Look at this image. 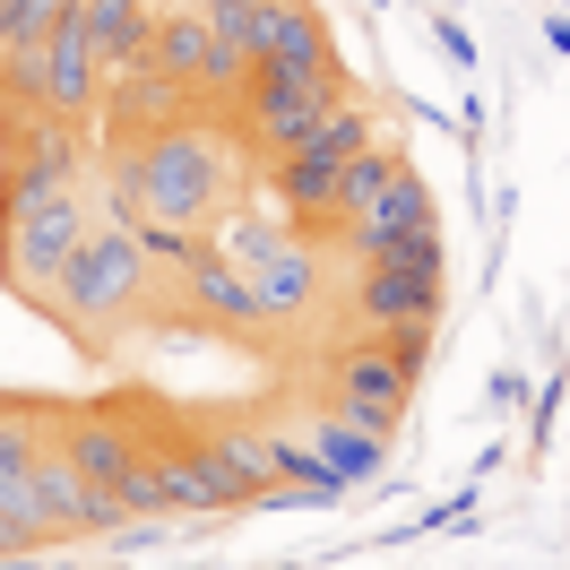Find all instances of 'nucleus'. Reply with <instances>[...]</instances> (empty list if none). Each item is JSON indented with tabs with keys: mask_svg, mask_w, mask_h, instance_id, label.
<instances>
[{
	"mask_svg": "<svg viewBox=\"0 0 570 570\" xmlns=\"http://www.w3.org/2000/svg\"><path fill=\"white\" fill-rule=\"evenodd\" d=\"M112 165L139 181V225L165 216V225L208 234L216 216H225V199H234V156H225V139L190 130V121H181V130H156V139H139V147H121Z\"/></svg>",
	"mask_w": 570,
	"mask_h": 570,
	"instance_id": "f257e3e1",
	"label": "nucleus"
},
{
	"mask_svg": "<svg viewBox=\"0 0 570 570\" xmlns=\"http://www.w3.org/2000/svg\"><path fill=\"white\" fill-rule=\"evenodd\" d=\"M139 294H147V250L130 225H96L87 243L70 250V268H61V285H52V303H61V321L70 328H112V321H130L139 312Z\"/></svg>",
	"mask_w": 570,
	"mask_h": 570,
	"instance_id": "f03ea898",
	"label": "nucleus"
},
{
	"mask_svg": "<svg viewBox=\"0 0 570 570\" xmlns=\"http://www.w3.org/2000/svg\"><path fill=\"white\" fill-rule=\"evenodd\" d=\"M87 234H96V225H87V199H78V190H52L36 208L0 216V259H9L18 294L52 303V285H61V268H70V250L87 243Z\"/></svg>",
	"mask_w": 570,
	"mask_h": 570,
	"instance_id": "7ed1b4c3",
	"label": "nucleus"
},
{
	"mask_svg": "<svg viewBox=\"0 0 570 570\" xmlns=\"http://www.w3.org/2000/svg\"><path fill=\"white\" fill-rule=\"evenodd\" d=\"M78 165H87V139H78V121H61V112H27V121H9L0 216L36 208V199H52V190H78Z\"/></svg>",
	"mask_w": 570,
	"mask_h": 570,
	"instance_id": "20e7f679",
	"label": "nucleus"
},
{
	"mask_svg": "<svg viewBox=\"0 0 570 570\" xmlns=\"http://www.w3.org/2000/svg\"><path fill=\"white\" fill-rule=\"evenodd\" d=\"M243 96H250V139H259V147H285V156H294L328 112L346 105L337 70H250Z\"/></svg>",
	"mask_w": 570,
	"mask_h": 570,
	"instance_id": "39448f33",
	"label": "nucleus"
},
{
	"mask_svg": "<svg viewBox=\"0 0 570 570\" xmlns=\"http://www.w3.org/2000/svg\"><path fill=\"white\" fill-rule=\"evenodd\" d=\"M36 510H43V528H52V535H112V528H130V501L112 493V484H96V475H78L70 450H52V441H43V459H36Z\"/></svg>",
	"mask_w": 570,
	"mask_h": 570,
	"instance_id": "423d86ee",
	"label": "nucleus"
},
{
	"mask_svg": "<svg viewBox=\"0 0 570 570\" xmlns=\"http://www.w3.org/2000/svg\"><path fill=\"white\" fill-rule=\"evenodd\" d=\"M96 96H105V61H96V36H87V0H70L43 36V112L78 121Z\"/></svg>",
	"mask_w": 570,
	"mask_h": 570,
	"instance_id": "0eeeda50",
	"label": "nucleus"
},
{
	"mask_svg": "<svg viewBox=\"0 0 570 570\" xmlns=\"http://www.w3.org/2000/svg\"><path fill=\"white\" fill-rule=\"evenodd\" d=\"M406 390H415V372H397L390 346H355V355H337V397H346V424H363L372 441L406 415Z\"/></svg>",
	"mask_w": 570,
	"mask_h": 570,
	"instance_id": "6e6552de",
	"label": "nucleus"
},
{
	"mask_svg": "<svg viewBox=\"0 0 570 570\" xmlns=\"http://www.w3.org/2000/svg\"><path fill=\"white\" fill-rule=\"evenodd\" d=\"M250 61L259 70H337L328 27L303 0H259V27H250Z\"/></svg>",
	"mask_w": 570,
	"mask_h": 570,
	"instance_id": "1a4fd4ad",
	"label": "nucleus"
},
{
	"mask_svg": "<svg viewBox=\"0 0 570 570\" xmlns=\"http://www.w3.org/2000/svg\"><path fill=\"white\" fill-rule=\"evenodd\" d=\"M432 294H441V259H390V268H363V285H355V312H363L372 328L432 321Z\"/></svg>",
	"mask_w": 570,
	"mask_h": 570,
	"instance_id": "9d476101",
	"label": "nucleus"
},
{
	"mask_svg": "<svg viewBox=\"0 0 570 570\" xmlns=\"http://www.w3.org/2000/svg\"><path fill=\"white\" fill-rule=\"evenodd\" d=\"M181 105H190V87H174V78H156V70H121L112 78L105 130H112V147H139V130L147 139H156V130H181Z\"/></svg>",
	"mask_w": 570,
	"mask_h": 570,
	"instance_id": "9b49d317",
	"label": "nucleus"
},
{
	"mask_svg": "<svg viewBox=\"0 0 570 570\" xmlns=\"http://www.w3.org/2000/svg\"><path fill=\"white\" fill-rule=\"evenodd\" d=\"M147 70L174 78V87H216V27L199 9H174V18H156V43H147Z\"/></svg>",
	"mask_w": 570,
	"mask_h": 570,
	"instance_id": "f8f14e48",
	"label": "nucleus"
},
{
	"mask_svg": "<svg viewBox=\"0 0 570 570\" xmlns=\"http://www.w3.org/2000/svg\"><path fill=\"white\" fill-rule=\"evenodd\" d=\"M156 475H165V510H234V501H250V484H243L225 459H216V450L156 459Z\"/></svg>",
	"mask_w": 570,
	"mask_h": 570,
	"instance_id": "ddd939ff",
	"label": "nucleus"
},
{
	"mask_svg": "<svg viewBox=\"0 0 570 570\" xmlns=\"http://www.w3.org/2000/svg\"><path fill=\"white\" fill-rule=\"evenodd\" d=\"M181 277H190V303H199L208 321H225V328H268L259 294H250V268H234L225 250H199Z\"/></svg>",
	"mask_w": 570,
	"mask_h": 570,
	"instance_id": "4468645a",
	"label": "nucleus"
},
{
	"mask_svg": "<svg viewBox=\"0 0 570 570\" xmlns=\"http://www.w3.org/2000/svg\"><path fill=\"white\" fill-rule=\"evenodd\" d=\"M250 294H259V312H268V321L312 312V294H321V259H312V243H294V234H285V243L250 268Z\"/></svg>",
	"mask_w": 570,
	"mask_h": 570,
	"instance_id": "2eb2a0df",
	"label": "nucleus"
},
{
	"mask_svg": "<svg viewBox=\"0 0 570 570\" xmlns=\"http://www.w3.org/2000/svg\"><path fill=\"white\" fill-rule=\"evenodd\" d=\"M87 36H96V61H105V70H147L156 18H147V0H87Z\"/></svg>",
	"mask_w": 570,
	"mask_h": 570,
	"instance_id": "dca6fc26",
	"label": "nucleus"
},
{
	"mask_svg": "<svg viewBox=\"0 0 570 570\" xmlns=\"http://www.w3.org/2000/svg\"><path fill=\"white\" fill-rule=\"evenodd\" d=\"M61 450H70L78 475H96V484H121L130 466H139V450H130V432L105 424V415H78L70 432H61Z\"/></svg>",
	"mask_w": 570,
	"mask_h": 570,
	"instance_id": "f3484780",
	"label": "nucleus"
},
{
	"mask_svg": "<svg viewBox=\"0 0 570 570\" xmlns=\"http://www.w3.org/2000/svg\"><path fill=\"white\" fill-rule=\"evenodd\" d=\"M36 459H43V424H27L18 406H0V501L9 510H36Z\"/></svg>",
	"mask_w": 570,
	"mask_h": 570,
	"instance_id": "a211bd4d",
	"label": "nucleus"
},
{
	"mask_svg": "<svg viewBox=\"0 0 570 570\" xmlns=\"http://www.w3.org/2000/svg\"><path fill=\"white\" fill-rule=\"evenodd\" d=\"M337 156H312V147H294L277 165V190H285V208L303 216V225H321V216H337Z\"/></svg>",
	"mask_w": 570,
	"mask_h": 570,
	"instance_id": "6ab92c4d",
	"label": "nucleus"
},
{
	"mask_svg": "<svg viewBox=\"0 0 570 570\" xmlns=\"http://www.w3.org/2000/svg\"><path fill=\"white\" fill-rule=\"evenodd\" d=\"M397 174H406V165H397V147H363V156H346V174H337V216H346V225H363V216L381 208V190H390Z\"/></svg>",
	"mask_w": 570,
	"mask_h": 570,
	"instance_id": "aec40b11",
	"label": "nucleus"
},
{
	"mask_svg": "<svg viewBox=\"0 0 570 570\" xmlns=\"http://www.w3.org/2000/svg\"><path fill=\"white\" fill-rule=\"evenodd\" d=\"M216 459L234 466V475H243L250 493H259V484H268V475H285V441H259V432H216Z\"/></svg>",
	"mask_w": 570,
	"mask_h": 570,
	"instance_id": "412c9836",
	"label": "nucleus"
},
{
	"mask_svg": "<svg viewBox=\"0 0 570 570\" xmlns=\"http://www.w3.org/2000/svg\"><path fill=\"white\" fill-rule=\"evenodd\" d=\"M130 234H139V250H147V268H190V259H199V234H190V225H165V216H147V225H130Z\"/></svg>",
	"mask_w": 570,
	"mask_h": 570,
	"instance_id": "4be33fe9",
	"label": "nucleus"
},
{
	"mask_svg": "<svg viewBox=\"0 0 570 570\" xmlns=\"http://www.w3.org/2000/svg\"><path fill=\"white\" fill-rule=\"evenodd\" d=\"M61 9H70V0H0V52H18V43H43Z\"/></svg>",
	"mask_w": 570,
	"mask_h": 570,
	"instance_id": "5701e85b",
	"label": "nucleus"
},
{
	"mask_svg": "<svg viewBox=\"0 0 570 570\" xmlns=\"http://www.w3.org/2000/svg\"><path fill=\"white\" fill-rule=\"evenodd\" d=\"M303 147H312V156H337V165H346V156H363V147H372V121H363L355 105H337V112H328V121H321V130H312Z\"/></svg>",
	"mask_w": 570,
	"mask_h": 570,
	"instance_id": "b1692460",
	"label": "nucleus"
},
{
	"mask_svg": "<svg viewBox=\"0 0 570 570\" xmlns=\"http://www.w3.org/2000/svg\"><path fill=\"white\" fill-rule=\"evenodd\" d=\"M199 18L216 27V43H225V52H243V61H250V27H259V0H199ZM250 70H259V61H250Z\"/></svg>",
	"mask_w": 570,
	"mask_h": 570,
	"instance_id": "393cba45",
	"label": "nucleus"
},
{
	"mask_svg": "<svg viewBox=\"0 0 570 570\" xmlns=\"http://www.w3.org/2000/svg\"><path fill=\"white\" fill-rule=\"evenodd\" d=\"M277 243H285V225H268V216H234V243H225V259H234V268H259Z\"/></svg>",
	"mask_w": 570,
	"mask_h": 570,
	"instance_id": "a878e982",
	"label": "nucleus"
},
{
	"mask_svg": "<svg viewBox=\"0 0 570 570\" xmlns=\"http://www.w3.org/2000/svg\"><path fill=\"white\" fill-rule=\"evenodd\" d=\"M321 450H328V466H337V475H372V466H381V450H372V441H355V432H346V415H337V424H321Z\"/></svg>",
	"mask_w": 570,
	"mask_h": 570,
	"instance_id": "bb28decb",
	"label": "nucleus"
},
{
	"mask_svg": "<svg viewBox=\"0 0 570 570\" xmlns=\"http://www.w3.org/2000/svg\"><path fill=\"white\" fill-rule=\"evenodd\" d=\"M381 337H390L397 372H424V363H432V321H397V328H381Z\"/></svg>",
	"mask_w": 570,
	"mask_h": 570,
	"instance_id": "cd10ccee",
	"label": "nucleus"
},
{
	"mask_svg": "<svg viewBox=\"0 0 570 570\" xmlns=\"http://www.w3.org/2000/svg\"><path fill=\"white\" fill-rule=\"evenodd\" d=\"M43 535H52V528H43L36 510H9V501H0V553H36Z\"/></svg>",
	"mask_w": 570,
	"mask_h": 570,
	"instance_id": "c85d7f7f",
	"label": "nucleus"
}]
</instances>
